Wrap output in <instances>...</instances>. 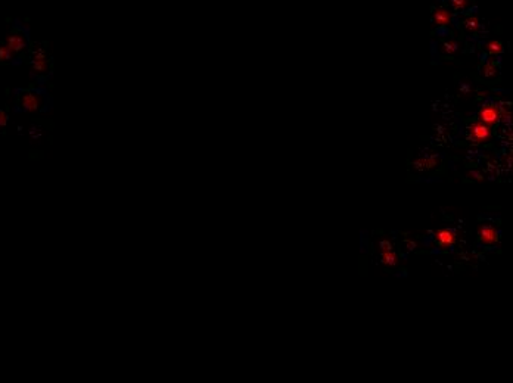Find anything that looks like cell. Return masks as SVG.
I'll return each mask as SVG.
<instances>
[{
	"label": "cell",
	"instance_id": "7a4b0ae2",
	"mask_svg": "<svg viewBox=\"0 0 513 383\" xmlns=\"http://www.w3.org/2000/svg\"><path fill=\"white\" fill-rule=\"evenodd\" d=\"M6 44L9 46V49H11L12 52L17 55V53L22 52V51L27 49V44H28L27 35L24 34L22 31L12 30V31L8 34V37H6Z\"/></svg>",
	"mask_w": 513,
	"mask_h": 383
},
{
	"label": "cell",
	"instance_id": "52a82bcc",
	"mask_svg": "<svg viewBox=\"0 0 513 383\" xmlns=\"http://www.w3.org/2000/svg\"><path fill=\"white\" fill-rule=\"evenodd\" d=\"M435 241L440 246H453L456 244V233L448 228H440L435 233Z\"/></svg>",
	"mask_w": 513,
	"mask_h": 383
},
{
	"label": "cell",
	"instance_id": "4fadbf2b",
	"mask_svg": "<svg viewBox=\"0 0 513 383\" xmlns=\"http://www.w3.org/2000/svg\"><path fill=\"white\" fill-rule=\"evenodd\" d=\"M6 124H8V115H6V112H5V111H2V109H0V130H2V128H5V127H6Z\"/></svg>",
	"mask_w": 513,
	"mask_h": 383
},
{
	"label": "cell",
	"instance_id": "30bf717a",
	"mask_svg": "<svg viewBox=\"0 0 513 383\" xmlns=\"http://www.w3.org/2000/svg\"><path fill=\"white\" fill-rule=\"evenodd\" d=\"M14 56H15V53L9 49V46L6 43H0V62L2 64L11 62L14 59Z\"/></svg>",
	"mask_w": 513,
	"mask_h": 383
},
{
	"label": "cell",
	"instance_id": "ba28073f",
	"mask_svg": "<svg viewBox=\"0 0 513 383\" xmlns=\"http://www.w3.org/2000/svg\"><path fill=\"white\" fill-rule=\"evenodd\" d=\"M380 258H382L383 264L388 265V267H395L397 262H398V258H397L395 252L391 249V245L388 244H387L385 248H382V251H380Z\"/></svg>",
	"mask_w": 513,
	"mask_h": 383
},
{
	"label": "cell",
	"instance_id": "5b68a950",
	"mask_svg": "<svg viewBox=\"0 0 513 383\" xmlns=\"http://www.w3.org/2000/svg\"><path fill=\"white\" fill-rule=\"evenodd\" d=\"M500 118H501V111H500V108L493 106V105L484 106V108L479 111V120H481V122L487 124V125L497 124V122L500 121Z\"/></svg>",
	"mask_w": 513,
	"mask_h": 383
},
{
	"label": "cell",
	"instance_id": "3957f363",
	"mask_svg": "<svg viewBox=\"0 0 513 383\" xmlns=\"http://www.w3.org/2000/svg\"><path fill=\"white\" fill-rule=\"evenodd\" d=\"M48 71H49V59L46 58V53L43 49L35 51L31 61V72L34 75H45Z\"/></svg>",
	"mask_w": 513,
	"mask_h": 383
},
{
	"label": "cell",
	"instance_id": "8fae6325",
	"mask_svg": "<svg viewBox=\"0 0 513 383\" xmlns=\"http://www.w3.org/2000/svg\"><path fill=\"white\" fill-rule=\"evenodd\" d=\"M450 5L454 11H460L467 5V0H450Z\"/></svg>",
	"mask_w": 513,
	"mask_h": 383
},
{
	"label": "cell",
	"instance_id": "9a60e30c",
	"mask_svg": "<svg viewBox=\"0 0 513 383\" xmlns=\"http://www.w3.org/2000/svg\"><path fill=\"white\" fill-rule=\"evenodd\" d=\"M494 71L496 70H494L491 65H487V67H485V74H487V75H490V74H496Z\"/></svg>",
	"mask_w": 513,
	"mask_h": 383
},
{
	"label": "cell",
	"instance_id": "9c48e42d",
	"mask_svg": "<svg viewBox=\"0 0 513 383\" xmlns=\"http://www.w3.org/2000/svg\"><path fill=\"white\" fill-rule=\"evenodd\" d=\"M434 19H435V22H437L438 25H445V24L450 22L451 15H450V12L445 11V9H435V12H434Z\"/></svg>",
	"mask_w": 513,
	"mask_h": 383
},
{
	"label": "cell",
	"instance_id": "8992f818",
	"mask_svg": "<svg viewBox=\"0 0 513 383\" xmlns=\"http://www.w3.org/2000/svg\"><path fill=\"white\" fill-rule=\"evenodd\" d=\"M478 236L481 244L487 245V246H493L498 242V231L496 227L490 226V224H484L478 228Z\"/></svg>",
	"mask_w": 513,
	"mask_h": 383
},
{
	"label": "cell",
	"instance_id": "7c38bea8",
	"mask_svg": "<svg viewBox=\"0 0 513 383\" xmlns=\"http://www.w3.org/2000/svg\"><path fill=\"white\" fill-rule=\"evenodd\" d=\"M487 47H488V51L491 53H500L503 51V47H501V44L498 41H490Z\"/></svg>",
	"mask_w": 513,
	"mask_h": 383
},
{
	"label": "cell",
	"instance_id": "277c9868",
	"mask_svg": "<svg viewBox=\"0 0 513 383\" xmlns=\"http://www.w3.org/2000/svg\"><path fill=\"white\" fill-rule=\"evenodd\" d=\"M469 134H471V139H474L477 143H482V141H488L491 139V128L490 125L484 124V122H474L471 127H469Z\"/></svg>",
	"mask_w": 513,
	"mask_h": 383
},
{
	"label": "cell",
	"instance_id": "6da1fadb",
	"mask_svg": "<svg viewBox=\"0 0 513 383\" xmlns=\"http://www.w3.org/2000/svg\"><path fill=\"white\" fill-rule=\"evenodd\" d=\"M18 105L21 106L22 111L35 112V111H40L41 106L45 105V96L34 90L21 91V94L18 96Z\"/></svg>",
	"mask_w": 513,
	"mask_h": 383
},
{
	"label": "cell",
	"instance_id": "5bb4252c",
	"mask_svg": "<svg viewBox=\"0 0 513 383\" xmlns=\"http://www.w3.org/2000/svg\"><path fill=\"white\" fill-rule=\"evenodd\" d=\"M466 27H467L469 30H475V28L478 27V21H477V19H467V21H466Z\"/></svg>",
	"mask_w": 513,
	"mask_h": 383
},
{
	"label": "cell",
	"instance_id": "2e32d148",
	"mask_svg": "<svg viewBox=\"0 0 513 383\" xmlns=\"http://www.w3.org/2000/svg\"><path fill=\"white\" fill-rule=\"evenodd\" d=\"M445 51H447V52H453V51H456V44H454V43H453V44H450V46H448V44H445Z\"/></svg>",
	"mask_w": 513,
	"mask_h": 383
}]
</instances>
